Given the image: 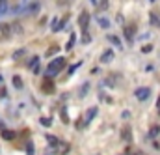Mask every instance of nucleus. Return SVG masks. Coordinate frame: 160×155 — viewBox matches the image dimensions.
Instances as JSON below:
<instances>
[{
	"label": "nucleus",
	"mask_w": 160,
	"mask_h": 155,
	"mask_svg": "<svg viewBox=\"0 0 160 155\" xmlns=\"http://www.w3.org/2000/svg\"><path fill=\"white\" fill-rule=\"evenodd\" d=\"M47 140H49V144H50L52 148H58V146H60L58 138H56V137H52V135H47Z\"/></svg>",
	"instance_id": "nucleus-15"
},
{
	"label": "nucleus",
	"mask_w": 160,
	"mask_h": 155,
	"mask_svg": "<svg viewBox=\"0 0 160 155\" xmlns=\"http://www.w3.org/2000/svg\"><path fill=\"white\" fill-rule=\"evenodd\" d=\"M8 92H6V88H0V97H6Z\"/></svg>",
	"instance_id": "nucleus-29"
},
{
	"label": "nucleus",
	"mask_w": 160,
	"mask_h": 155,
	"mask_svg": "<svg viewBox=\"0 0 160 155\" xmlns=\"http://www.w3.org/2000/svg\"><path fill=\"white\" fill-rule=\"evenodd\" d=\"M112 60H113V52H112L110 49H106V51L102 52V56H101V62H102V64H110Z\"/></svg>",
	"instance_id": "nucleus-10"
},
{
	"label": "nucleus",
	"mask_w": 160,
	"mask_h": 155,
	"mask_svg": "<svg viewBox=\"0 0 160 155\" xmlns=\"http://www.w3.org/2000/svg\"><path fill=\"white\" fill-rule=\"evenodd\" d=\"M22 54H24V51H19V52H15V60H19Z\"/></svg>",
	"instance_id": "nucleus-31"
},
{
	"label": "nucleus",
	"mask_w": 160,
	"mask_h": 155,
	"mask_svg": "<svg viewBox=\"0 0 160 155\" xmlns=\"http://www.w3.org/2000/svg\"><path fill=\"white\" fill-rule=\"evenodd\" d=\"M123 138L130 140V129H128V127H127V129H123Z\"/></svg>",
	"instance_id": "nucleus-26"
},
{
	"label": "nucleus",
	"mask_w": 160,
	"mask_h": 155,
	"mask_svg": "<svg viewBox=\"0 0 160 155\" xmlns=\"http://www.w3.org/2000/svg\"><path fill=\"white\" fill-rule=\"evenodd\" d=\"M108 41H110V43H112V45L116 47V49H121V47H123V43H121V39H119L117 36H113V34H110V36H108Z\"/></svg>",
	"instance_id": "nucleus-9"
},
{
	"label": "nucleus",
	"mask_w": 160,
	"mask_h": 155,
	"mask_svg": "<svg viewBox=\"0 0 160 155\" xmlns=\"http://www.w3.org/2000/svg\"><path fill=\"white\" fill-rule=\"evenodd\" d=\"M151 49H153V45H145L142 51H143V52H151Z\"/></svg>",
	"instance_id": "nucleus-30"
},
{
	"label": "nucleus",
	"mask_w": 160,
	"mask_h": 155,
	"mask_svg": "<svg viewBox=\"0 0 160 155\" xmlns=\"http://www.w3.org/2000/svg\"><path fill=\"white\" fill-rule=\"evenodd\" d=\"M37 65H39V56H34V58L28 62V68H30V69H34V68H37Z\"/></svg>",
	"instance_id": "nucleus-16"
},
{
	"label": "nucleus",
	"mask_w": 160,
	"mask_h": 155,
	"mask_svg": "<svg viewBox=\"0 0 160 155\" xmlns=\"http://www.w3.org/2000/svg\"><path fill=\"white\" fill-rule=\"evenodd\" d=\"M158 108H160V97H158Z\"/></svg>",
	"instance_id": "nucleus-33"
},
{
	"label": "nucleus",
	"mask_w": 160,
	"mask_h": 155,
	"mask_svg": "<svg viewBox=\"0 0 160 155\" xmlns=\"http://www.w3.org/2000/svg\"><path fill=\"white\" fill-rule=\"evenodd\" d=\"M63 65H65V58H63V56H58V58L50 60L49 68H47V77H54V75H58V73L61 71Z\"/></svg>",
	"instance_id": "nucleus-1"
},
{
	"label": "nucleus",
	"mask_w": 160,
	"mask_h": 155,
	"mask_svg": "<svg viewBox=\"0 0 160 155\" xmlns=\"http://www.w3.org/2000/svg\"><path fill=\"white\" fill-rule=\"evenodd\" d=\"M8 11V0H0V15H4Z\"/></svg>",
	"instance_id": "nucleus-18"
},
{
	"label": "nucleus",
	"mask_w": 160,
	"mask_h": 155,
	"mask_svg": "<svg viewBox=\"0 0 160 155\" xmlns=\"http://www.w3.org/2000/svg\"><path fill=\"white\" fill-rule=\"evenodd\" d=\"M54 52H58V47H52V49H49V51H47V56H50V54H54Z\"/></svg>",
	"instance_id": "nucleus-27"
},
{
	"label": "nucleus",
	"mask_w": 160,
	"mask_h": 155,
	"mask_svg": "<svg viewBox=\"0 0 160 155\" xmlns=\"http://www.w3.org/2000/svg\"><path fill=\"white\" fill-rule=\"evenodd\" d=\"M41 123H43L45 127H50V123H52V120H49V118H41Z\"/></svg>",
	"instance_id": "nucleus-25"
},
{
	"label": "nucleus",
	"mask_w": 160,
	"mask_h": 155,
	"mask_svg": "<svg viewBox=\"0 0 160 155\" xmlns=\"http://www.w3.org/2000/svg\"><path fill=\"white\" fill-rule=\"evenodd\" d=\"M67 21H69V15H65V17L60 21V23H56V26H54L52 30H54V32H60V30H63V26L67 25Z\"/></svg>",
	"instance_id": "nucleus-12"
},
{
	"label": "nucleus",
	"mask_w": 160,
	"mask_h": 155,
	"mask_svg": "<svg viewBox=\"0 0 160 155\" xmlns=\"http://www.w3.org/2000/svg\"><path fill=\"white\" fill-rule=\"evenodd\" d=\"M80 65H82V62H76V64H73L71 68H69V71H67V75H73V73H75L78 68H80Z\"/></svg>",
	"instance_id": "nucleus-19"
},
{
	"label": "nucleus",
	"mask_w": 160,
	"mask_h": 155,
	"mask_svg": "<svg viewBox=\"0 0 160 155\" xmlns=\"http://www.w3.org/2000/svg\"><path fill=\"white\" fill-rule=\"evenodd\" d=\"M95 116H97V107H89V108L86 110V116H84V123H82V125H87Z\"/></svg>",
	"instance_id": "nucleus-5"
},
{
	"label": "nucleus",
	"mask_w": 160,
	"mask_h": 155,
	"mask_svg": "<svg viewBox=\"0 0 160 155\" xmlns=\"http://www.w3.org/2000/svg\"><path fill=\"white\" fill-rule=\"evenodd\" d=\"M37 10H39V2H32V4H28L26 8H24V15H34V13H37Z\"/></svg>",
	"instance_id": "nucleus-8"
},
{
	"label": "nucleus",
	"mask_w": 160,
	"mask_h": 155,
	"mask_svg": "<svg viewBox=\"0 0 160 155\" xmlns=\"http://www.w3.org/2000/svg\"><path fill=\"white\" fill-rule=\"evenodd\" d=\"M101 8H102V10L108 8V0H101Z\"/></svg>",
	"instance_id": "nucleus-28"
},
{
	"label": "nucleus",
	"mask_w": 160,
	"mask_h": 155,
	"mask_svg": "<svg viewBox=\"0 0 160 155\" xmlns=\"http://www.w3.org/2000/svg\"><path fill=\"white\" fill-rule=\"evenodd\" d=\"M87 92H89V82H86V84L82 86V90H80V97H84Z\"/></svg>",
	"instance_id": "nucleus-21"
},
{
	"label": "nucleus",
	"mask_w": 160,
	"mask_h": 155,
	"mask_svg": "<svg viewBox=\"0 0 160 155\" xmlns=\"http://www.w3.org/2000/svg\"><path fill=\"white\" fill-rule=\"evenodd\" d=\"M41 86H43L41 90H43L45 94H54V92H56V88H54V82H52V80H49V79H45Z\"/></svg>",
	"instance_id": "nucleus-6"
},
{
	"label": "nucleus",
	"mask_w": 160,
	"mask_h": 155,
	"mask_svg": "<svg viewBox=\"0 0 160 155\" xmlns=\"http://www.w3.org/2000/svg\"><path fill=\"white\" fill-rule=\"evenodd\" d=\"M13 86H15V88H19V90L22 88V79H20L19 75H15V77H13Z\"/></svg>",
	"instance_id": "nucleus-17"
},
{
	"label": "nucleus",
	"mask_w": 160,
	"mask_h": 155,
	"mask_svg": "<svg viewBox=\"0 0 160 155\" xmlns=\"http://www.w3.org/2000/svg\"><path fill=\"white\" fill-rule=\"evenodd\" d=\"M78 25L82 28V32H87V25H89V13L87 11H82L80 17H78Z\"/></svg>",
	"instance_id": "nucleus-3"
},
{
	"label": "nucleus",
	"mask_w": 160,
	"mask_h": 155,
	"mask_svg": "<svg viewBox=\"0 0 160 155\" xmlns=\"http://www.w3.org/2000/svg\"><path fill=\"white\" fill-rule=\"evenodd\" d=\"M151 2H154V0H151Z\"/></svg>",
	"instance_id": "nucleus-34"
},
{
	"label": "nucleus",
	"mask_w": 160,
	"mask_h": 155,
	"mask_svg": "<svg viewBox=\"0 0 160 155\" xmlns=\"http://www.w3.org/2000/svg\"><path fill=\"white\" fill-rule=\"evenodd\" d=\"M75 43H76V34H75V32H71L69 41H67V45H65V51H71V49L75 47Z\"/></svg>",
	"instance_id": "nucleus-11"
},
{
	"label": "nucleus",
	"mask_w": 160,
	"mask_h": 155,
	"mask_svg": "<svg viewBox=\"0 0 160 155\" xmlns=\"http://www.w3.org/2000/svg\"><path fill=\"white\" fill-rule=\"evenodd\" d=\"M2 34L4 36H9L11 34V26L9 25H2Z\"/></svg>",
	"instance_id": "nucleus-22"
},
{
	"label": "nucleus",
	"mask_w": 160,
	"mask_h": 155,
	"mask_svg": "<svg viewBox=\"0 0 160 155\" xmlns=\"http://www.w3.org/2000/svg\"><path fill=\"white\" fill-rule=\"evenodd\" d=\"M123 32H125V39H127L128 43H134V34H136V28H134V25L123 26Z\"/></svg>",
	"instance_id": "nucleus-4"
},
{
	"label": "nucleus",
	"mask_w": 160,
	"mask_h": 155,
	"mask_svg": "<svg viewBox=\"0 0 160 155\" xmlns=\"http://www.w3.org/2000/svg\"><path fill=\"white\" fill-rule=\"evenodd\" d=\"M134 95H136L138 101H147L149 95H151V90H149V88H138V90L134 92Z\"/></svg>",
	"instance_id": "nucleus-2"
},
{
	"label": "nucleus",
	"mask_w": 160,
	"mask_h": 155,
	"mask_svg": "<svg viewBox=\"0 0 160 155\" xmlns=\"http://www.w3.org/2000/svg\"><path fill=\"white\" fill-rule=\"evenodd\" d=\"M89 2H91V4H93V6H97V4H99V2H97V0H89Z\"/></svg>",
	"instance_id": "nucleus-32"
},
{
	"label": "nucleus",
	"mask_w": 160,
	"mask_h": 155,
	"mask_svg": "<svg viewBox=\"0 0 160 155\" xmlns=\"http://www.w3.org/2000/svg\"><path fill=\"white\" fill-rule=\"evenodd\" d=\"M26 155H34V144L32 142L26 144Z\"/></svg>",
	"instance_id": "nucleus-24"
},
{
	"label": "nucleus",
	"mask_w": 160,
	"mask_h": 155,
	"mask_svg": "<svg viewBox=\"0 0 160 155\" xmlns=\"http://www.w3.org/2000/svg\"><path fill=\"white\" fill-rule=\"evenodd\" d=\"M91 41V36L87 32H82V43H89Z\"/></svg>",
	"instance_id": "nucleus-23"
},
{
	"label": "nucleus",
	"mask_w": 160,
	"mask_h": 155,
	"mask_svg": "<svg viewBox=\"0 0 160 155\" xmlns=\"http://www.w3.org/2000/svg\"><path fill=\"white\" fill-rule=\"evenodd\" d=\"M149 21H151V25H153V26H160V17H158L154 11H151V15H149Z\"/></svg>",
	"instance_id": "nucleus-13"
},
{
	"label": "nucleus",
	"mask_w": 160,
	"mask_h": 155,
	"mask_svg": "<svg viewBox=\"0 0 160 155\" xmlns=\"http://www.w3.org/2000/svg\"><path fill=\"white\" fill-rule=\"evenodd\" d=\"M158 133H160V127H158V125H153V127H151V131H149V137L153 138V137H156V135H158Z\"/></svg>",
	"instance_id": "nucleus-20"
},
{
	"label": "nucleus",
	"mask_w": 160,
	"mask_h": 155,
	"mask_svg": "<svg viewBox=\"0 0 160 155\" xmlns=\"http://www.w3.org/2000/svg\"><path fill=\"white\" fill-rule=\"evenodd\" d=\"M2 138H4V140H13V138H15V133L9 131V129H6V131H2Z\"/></svg>",
	"instance_id": "nucleus-14"
},
{
	"label": "nucleus",
	"mask_w": 160,
	"mask_h": 155,
	"mask_svg": "<svg viewBox=\"0 0 160 155\" xmlns=\"http://www.w3.org/2000/svg\"><path fill=\"white\" fill-rule=\"evenodd\" d=\"M95 21H97V25H99L101 28H104V30L110 28V19H106L104 15H95Z\"/></svg>",
	"instance_id": "nucleus-7"
}]
</instances>
